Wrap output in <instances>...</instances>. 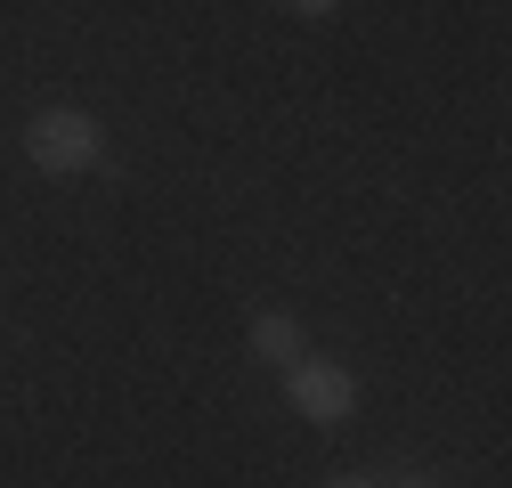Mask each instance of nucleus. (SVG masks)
Listing matches in <instances>:
<instances>
[{"label": "nucleus", "instance_id": "423d86ee", "mask_svg": "<svg viewBox=\"0 0 512 488\" xmlns=\"http://www.w3.org/2000/svg\"><path fill=\"white\" fill-rule=\"evenodd\" d=\"M399 488H447V480H399Z\"/></svg>", "mask_w": 512, "mask_h": 488}, {"label": "nucleus", "instance_id": "f03ea898", "mask_svg": "<svg viewBox=\"0 0 512 488\" xmlns=\"http://www.w3.org/2000/svg\"><path fill=\"white\" fill-rule=\"evenodd\" d=\"M285 399H293L301 423H326V432H334V423L358 415V375H350L342 358H309V350H301V358L285 366Z\"/></svg>", "mask_w": 512, "mask_h": 488}, {"label": "nucleus", "instance_id": "f257e3e1", "mask_svg": "<svg viewBox=\"0 0 512 488\" xmlns=\"http://www.w3.org/2000/svg\"><path fill=\"white\" fill-rule=\"evenodd\" d=\"M25 155H33L41 179H82V171H98L106 131H98V114H90V106H41V114H33V131H25Z\"/></svg>", "mask_w": 512, "mask_h": 488}, {"label": "nucleus", "instance_id": "20e7f679", "mask_svg": "<svg viewBox=\"0 0 512 488\" xmlns=\"http://www.w3.org/2000/svg\"><path fill=\"white\" fill-rule=\"evenodd\" d=\"M285 9H293V17H334L342 0H285Z\"/></svg>", "mask_w": 512, "mask_h": 488}, {"label": "nucleus", "instance_id": "7ed1b4c3", "mask_svg": "<svg viewBox=\"0 0 512 488\" xmlns=\"http://www.w3.org/2000/svg\"><path fill=\"white\" fill-rule=\"evenodd\" d=\"M244 342H252V358H261V366H277V375H285V366H293V358L309 350V342H301V318H293V310H261Z\"/></svg>", "mask_w": 512, "mask_h": 488}, {"label": "nucleus", "instance_id": "39448f33", "mask_svg": "<svg viewBox=\"0 0 512 488\" xmlns=\"http://www.w3.org/2000/svg\"><path fill=\"white\" fill-rule=\"evenodd\" d=\"M326 488H382V480H366V472H342V480H326Z\"/></svg>", "mask_w": 512, "mask_h": 488}]
</instances>
